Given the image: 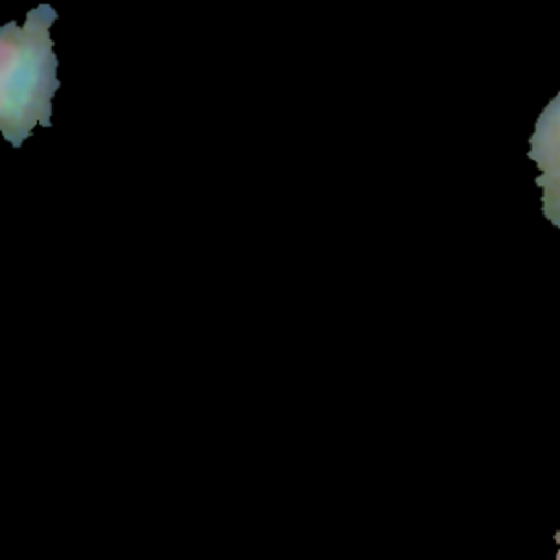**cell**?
<instances>
[{
	"label": "cell",
	"instance_id": "obj_1",
	"mask_svg": "<svg viewBox=\"0 0 560 560\" xmlns=\"http://www.w3.org/2000/svg\"><path fill=\"white\" fill-rule=\"evenodd\" d=\"M57 11L39 4L26 24L13 20L0 31V129L11 147H22L35 125L50 127L52 96L59 90L50 26Z\"/></svg>",
	"mask_w": 560,
	"mask_h": 560
},
{
	"label": "cell",
	"instance_id": "obj_2",
	"mask_svg": "<svg viewBox=\"0 0 560 560\" xmlns=\"http://www.w3.org/2000/svg\"><path fill=\"white\" fill-rule=\"evenodd\" d=\"M529 160L538 166L536 186L542 190V214L560 228V94L549 101L536 120Z\"/></svg>",
	"mask_w": 560,
	"mask_h": 560
},
{
	"label": "cell",
	"instance_id": "obj_3",
	"mask_svg": "<svg viewBox=\"0 0 560 560\" xmlns=\"http://www.w3.org/2000/svg\"><path fill=\"white\" fill-rule=\"evenodd\" d=\"M558 542H560V534H558ZM558 558H560V551H558Z\"/></svg>",
	"mask_w": 560,
	"mask_h": 560
}]
</instances>
